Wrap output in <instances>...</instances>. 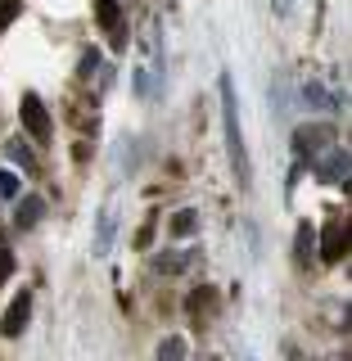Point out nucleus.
<instances>
[{"instance_id": "nucleus-11", "label": "nucleus", "mask_w": 352, "mask_h": 361, "mask_svg": "<svg viewBox=\"0 0 352 361\" xmlns=\"http://www.w3.org/2000/svg\"><path fill=\"white\" fill-rule=\"evenodd\" d=\"M158 271H167V276H176V271H186V253H158L154 257Z\"/></svg>"}, {"instance_id": "nucleus-14", "label": "nucleus", "mask_w": 352, "mask_h": 361, "mask_svg": "<svg viewBox=\"0 0 352 361\" xmlns=\"http://www.w3.org/2000/svg\"><path fill=\"white\" fill-rule=\"evenodd\" d=\"M158 357H186V338H163V343H158Z\"/></svg>"}, {"instance_id": "nucleus-2", "label": "nucleus", "mask_w": 352, "mask_h": 361, "mask_svg": "<svg viewBox=\"0 0 352 361\" xmlns=\"http://www.w3.org/2000/svg\"><path fill=\"white\" fill-rule=\"evenodd\" d=\"M334 145V127H325V122H312V127H298L293 131V149H298V158H312L316 154H325Z\"/></svg>"}, {"instance_id": "nucleus-20", "label": "nucleus", "mask_w": 352, "mask_h": 361, "mask_svg": "<svg viewBox=\"0 0 352 361\" xmlns=\"http://www.w3.org/2000/svg\"><path fill=\"white\" fill-rule=\"evenodd\" d=\"M95 68H99V50H86V54H82V77H90Z\"/></svg>"}, {"instance_id": "nucleus-7", "label": "nucleus", "mask_w": 352, "mask_h": 361, "mask_svg": "<svg viewBox=\"0 0 352 361\" xmlns=\"http://www.w3.org/2000/svg\"><path fill=\"white\" fill-rule=\"evenodd\" d=\"M45 217V199H37V195H28V199H18V212H14V221L23 226V231H32Z\"/></svg>"}, {"instance_id": "nucleus-19", "label": "nucleus", "mask_w": 352, "mask_h": 361, "mask_svg": "<svg viewBox=\"0 0 352 361\" xmlns=\"http://www.w3.org/2000/svg\"><path fill=\"white\" fill-rule=\"evenodd\" d=\"M9 276H14V253H9V248H0V285H5Z\"/></svg>"}, {"instance_id": "nucleus-12", "label": "nucleus", "mask_w": 352, "mask_h": 361, "mask_svg": "<svg viewBox=\"0 0 352 361\" xmlns=\"http://www.w3.org/2000/svg\"><path fill=\"white\" fill-rule=\"evenodd\" d=\"M9 158H14L23 172H32V167H37V158L28 154V145H23V140H9Z\"/></svg>"}, {"instance_id": "nucleus-8", "label": "nucleus", "mask_w": 352, "mask_h": 361, "mask_svg": "<svg viewBox=\"0 0 352 361\" xmlns=\"http://www.w3.org/2000/svg\"><path fill=\"white\" fill-rule=\"evenodd\" d=\"M113 226H118V217H113V212H104V217H99V231H95V257H109V248H113Z\"/></svg>"}, {"instance_id": "nucleus-18", "label": "nucleus", "mask_w": 352, "mask_h": 361, "mask_svg": "<svg viewBox=\"0 0 352 361\" xmlns=\"http://www.w3.org/2000/svg\"><path fill=\"white\" fill-rule=\"evenodd\" d=\"M14 18H18V0H0V27H9Z\"/></svg>"}, {"instance_id": "nucleus-13", "label": "nucleus", "mask_w": 352, "mask_h": 361, "mask_svg": "<svg viewBox=\"0 0 352 361\" xmlns=\"http://www.w3.org/2000/svg\"><path fill=\"white\" fill-rule=\"evenodd\" d=\"M303 95H308L316 109H330V104H334V99L325 95V86H321V82H308V86H303Z\"/></svg>"}, {"instance_id": "nucleus-15", "label": "nucleus", "mask_w": 352, "mask_h": 361, "mask_svg": "<svg viewBox=\"0 0 352 361\" xmlns=\"http://www.w3.org/2000/svg\"><path fill=\"white\" fill-rule=\"evenodd\" d=\"M186 307H190V312H208V307H212V289L190 293V298H186Z\"/></svg>"}, {"instance_id": "nucleus-6", "label": "nucleus", "mask_w": 352, "mask_h": 361, "mask_svg": "<svg viewBox=\"0 0 352 361\" xmlns=\"http://www.w3.org/2000/svg\"><path fill=\"white\" fill-rule=\"evenodd\" d=\"M28 316H32V293L23 289L14 302H9V312H5V321H0V334L5 338H18L23 330H28Z\"/></svg>"}, {"instance_id": "nucleus-17", "label": "nucleus", "mask_w": 352, "mask_h": 361, "mask_svg": "<svg viewBox=\"0 0 352 361\" xmlns=\"http://www.w3.org/2000/svg\"><path fill=\"white\" fill-rule=\"evenodd\" d=\"M0 195H5V199H18V176L14 172H0Z\"/></svg>"}, {"instance_id": "nucleus-10", "label": "nucleus", "mask_w": 352, "mask_h": 361, "mask_svg": "<svg viewBox=\"0 0 352 361\" xmlns=\"http://www.w3.org/2000/svg\"><path fill=\"white\" fill-rule=\"evenodd\" d=\"M293 248H298V262H308V257L316 253V235H312V226H298V240H293Z\"/></svg>"}, {"instance_id": "nucleus-16", "label": "nucleus", "mask_w": 352, "mask_h": 361, "mask_svg": "<svg viewBox=\"0 0 352 361\" xmlns=\"http://www.w3.org/2000/svg\"><path fill=\"white\" fill-rule=\"evenodd\" d=\"M99 23H104V27H118V5H113V0H99Z\"/></svg>"}, {"instance_id": "nucleus-3", "label": "nucleus", "mask_w": 352, "mask_h": 361, "mask_svg": "<svg viewBox=\"0 0 352 361\" xmlns=\"http://www.w3.org/2000/svg\"><path fill=\"white\" fill-rule=\"evenodd\" d=\"M312 163H316V176H321L325 185H344V180H348V149H344V145H330L325 158L316 154Z\"/></svg>"}, {"instance_id": "nucleus-9", "label": "nucleus", "mask_w": 352, "mask_h": 361, "mask_svg": "<svg viewBox=\"0 0 352 361\" xmlns=\"http://www.w3.org/2000/svg\"><path fill=\"white\" fill-rule=\"evenodd\" d=\"M199 231V212L195 208H181L176 217H172V235H181V240H186V235H195Z\"/></svg>"}, {"instance_id": "nucleus-1", "label": "nucleus", "mask_w": 352, "mask_h": 361, "mask_svg": "<svg viewBox=\"0 0 352 361\" xmlns=\"http://www.w3.org/2000/svg\"><path fill=\"white\" fill-rule=\"evenodd\" d=\"M221 127H226V149H231L235 185L248 190L253 185V163H248V145H244V127H240V99H235L231 73H221Z\"/></svg>"}, {"instance_id": "nucleus-4", "label": "nucleus", "mask_w": 352, "mask_h": 361, "mask_svg": "<svg viewBox=\"0 0 352 361\" xmlns=\"http://www.w3.org/2000/svg\"><path fill=\"white\" fill-rule=\"evenodd\" d=\"M316 253H321L325 262H344V253H348V221H344V217L325 221V231H321V244H316Z\"/></svg>"}, {"instance_id": "nucleus-5", "label": "nucleus", "mask_w": 352, "mask_h": 361, "mask_svg": "<svg viewBox=\"0 0 352 361\" xmlns=\"http://www.w3.org/2000/svg\"><path fill=\"white\" fill-rule=\"evenodd\" d=\"M23 127H28L32 140H50V113H45V104L37 95H23Z\"/></svg>"}]
</instances>
